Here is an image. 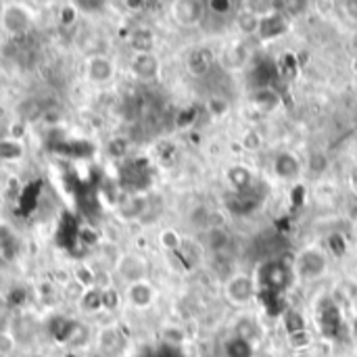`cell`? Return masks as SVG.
I'll use <instances>...</instances> for the list:
<instances>
[{"label": "cell", "instance_id": "1", "mask_svg": "<svg viewBox=\"0 0 357 357\" xmlns=\"http://www.w3.org/2000/svg\"><path fill=\"white\" fill-rule=\"evenodd\" d=\"M326 266H328V259H326L324 249H320V247H307L297 257V274L303 280L320 278L326 272Z\"/></svg>", "mask_w": 357, "mask_h": 357}, {"label": "cell", "instance_id": "2", "mask_svg": "<svg viewBox=\"0 0 357 357\" xmlns=\"http://www.w3.org/2000/svg\"><path fill=\"white\" fill-rule=\"evenodd\" d=\"M226 297L236 303V305H245L255 297V280L245 276V274H236L226 282Z\"/></svg>", "mask_w": 357, "mask_h": 357}, {"label": "cell", "instance_id": "3", "mask_svg": "<svg viewBox=\"0 0 357 357\" xmlns=\"http://www.w3.org/2000/svg\"><path fill=\"white\" fill-rule=\"evenodd\" d=\"M205 4L203 2H195V0H184V2H176L172 6V15L174 19L184 25V27H190V25H197L203 17V10Z\"/></svg>", "mask_w": 357, "mask_h": 357}, {"label": "cell", "instance_id": "4", "mask_svg": "<svg viewBox=\"0 0 357 357\" xmlns=\"http://www.w3.org/2000/svg\"><path fill=\"white\" fill-rule=\"evenodd\" d=\"M287 29H289L287 17H284L282 13H270V15L261 17L257 36H259L261 40H274V38L282 36Z\"/></svg>", "mask_w": 357, "mask_h": 357}, {"label": "cell", "instance_id": "5", "mask_svg": "<svg viewBox=\"0 0 357 357\" xmlns=\"http://www.w3.org/2000/svg\"><path fill=\"white\" fill-rule=\"evenodd\" d=\"M117 272H119L128 282L136 284V282H142V278H144V274H146V266H144V261H142L140 257L126 255V257L119 259Z\"/></svg>", "mask_w": 357, "mask_h": 357}, {"label": "cell", "instance_id": "6", "mask_svg": "<svg viewBox=\"0 0 357 357\" xmlns=\"http://www.w3.org/2000/svg\"><path fill=\"white\" fill-rule=\"evenodd\" d=\"M272 169H274L276 178H280V180H295V178L301 174V163H299V159H297L295 155H291V153H280V155L276 157Z\"/></svg>", "mask_w": 357, "mask_h": 357}, {"label": "cell", "instance_id": "7", "mask_svg": "<svg viewBox=\"0 0 357 357\" xmlns=\"http://www.w3.org/2000/svg\"><path fill=\"white\" fill-rule=\"evenodd\" d=\"M289 278V274H287V270H284V266H280V264H268L264 270H261V282L276 295L280 289H284L287 287V280Z\"/></svg>", "mask_w": 357, "mask_h": 357}, {"label": "cell", "instance_id": "8", "mask_svg": "<svg viewBox=\"0 0 357 357\" xmlns=\"http://www.w3.org/2000/svg\"><path fill=\"white\" fill-rule=\"evenodd\" d=\"M188 71L192 75H205L213 65V52L209 48H195L186 59Z\"/></svg>", "mask_w": 357, "mask_h": 357}, {"label": "cell", "instance_id": "9", "mask_svg": "<svg viewBox=\"0 0 357 357\" xmlns=\"http://www.w3.org/2000/svg\"><path fill=\"white\" fill-rule=\"evenodd\" d=\"M249 48L245 44H232L224 50L222 54V65L230 71H236V69H243L249 61Z\"/></svg>", "mask_w": 357, "mask_h": 357}, {"label": "cell", "instance_id": "10", "mask_svg": "<svg viewBox=\"0 0 357 357\" xmlns=\"http://www.w3.org/2000/svg\"><path fill=\"white\" fill-rule=\"evenodd\" d=\"M132 71L140 77V79H153L159 73V61L155 54L146 52V54H136L132 61Z\"/></svg>", "mask_w": 357, "mask_h": 357}, {"label": "cell", "instance_id": "11", "mask_svg": "<svg viewBox=\"0 0 357 357\" xmlns=\"http://www.w3.org/2000/svg\"><path fill=\"white\" fill-rule=\"evenodd\" d=\"M2 21L8 31H25L29 27V15L21 6H8L2 15Z\"/></svg>", "mask_w": 357, "mask_h": 357}, {"label": "cell", "instance_id": "12", "mask_svg": "<svg viewBox=\"0 0 357 357\" xmlns=\"http://www.w3.org/2000/svg\"><path fill=\"white\" fill-rule=\"evenodd\" d=\"M88 73L94 82H107L113 75V65L107 56H94L90 59Z\"/></svg>", "mask_w": 357, "mask_h": 357}, {"label": "cell", "instance_id": "13", "mask_svg": "<svg viewBox=\"0 0 357 357\" xmlns=\"http://www.w3.org/2000/svg\"><path fill=\"white\" fill-rule=\"evenodd\" d=\"M226 176H228L230 184H232L238 192H245V190L249 188V184H251V172H249L247 167H243V165L230 167Z\"/></svg>", "mask_w": 357, "mask_h": 357}, {"label": "cell", "instance_id": "14", "mask_svg": "<svg viewBox=\"0 0 357 357\" xmlns=\"http://www.w3.org/2000/svg\"><path fill=\"white\" fill-rule=\"evenodd\" d=\"M130 301L136 305V307H146L151 305L153 301V291L146 282H136L130 287Z\"/></svg>", "mask_w": 357, "mask_h": 357}, {"label": "cell", "instance_id": "15", "mask_svg": "<svg viewBox=\"0 0 357 357\" xmlns=\"http://www.w3.org/2000/svg\"><path fill=\"white\" fill-rule=\"evenodd\" d=\"M253 102H255V107L259 109V111H264V113H268V111H272L274 107H276V102H278V94L274 92V90H270V88H257L255 90V96H253Z\"/></svg>", "mask_w": 357, "mask_h": 357}, {"label": "cell", "instance_id": "16", "mask_svg": "<svg viewBox=\"0 0 357 357\" xmlns=\"http://www.w3.org/2000/svg\"><path fill=\"white\" fill-rule=\"evenodd\" d=\"M228 243H230V236H228L226 230H222V228H211V230L207 232V236H205V247L211 249V251H215V253L224 251Z\"/></svg>", "mask_w": 357, "mask_h": 357}, {"label": "cell", "instance_id": "17", "mask_svg": "<svg viewBox=\"0 0 357 357\" xmlns=\"http://www.w3.org/2000/svg\"><path fill=\"white\" fill-rule=\"evenodd\" d=\"M259 21H261V17L255 15L253 10H241L238 17H236V25H238V29L243 33H257Z\"/></svg>", "mask_w": 357, "mask_h": 357}, {"label": "cell", "instance_id": "18", "mask_svg": "<svg viewBox=\"0 0 357 357\" xmlns=\"http://www.w3.org/2000/svg\"><path fill=\"white\" fill-rule=\"evenodd\" d=\"M153 44H155V38H153V33H151L149 29H138V31H134V36H132V46L136 48L138 54L151 52Z\"/></svg>", "mask_w": 357, "mask_h": 357}, {"label": "cell", "instance_id": "19", "mask_svg": "<svg viewBox=\"0 0 357 357\" xmlns=\"http://www.w3.org/2000/svg\"><path fill=\"white\" fill-rule=\"evenodd\" d=\"M326 249L335 255V257H343L347 253V241L341 232H333L326 238Z\"/></svg>", "mask_w": 357, "mask_h": 357}, {"label": "cell", "instance_id": "20", "mask_svg": "<svg viewBox=\"0 0 357 357\" xmlns=\"http://www.w3.org/2000/svg\"><path fill=\"white\" fill-rule=\"evenodd\" d=\"M98 345L102 351H115L119 347V335L115 328H105L98 335Z\"/></svg>", "mask_w": 357, "mask_h": 357}, {"label": "cell", "instance_id": "21", "mask_svg": "<svg viewBox=\"0 0 357 357\" xmlns=\"http://www.w3.org/2000/svg\"><path fill=\"white\" fill-rule=\"evenodd\" d=\"M21 157L19 140H0V161H15Z\"/></svg>", "mask_w": 357, "mask_h": 357}, {"label": "cell", "instance_id": "22", "mask_svg": "<svg viewBox=\"0 0 357 357\" xmlns=\"http://www.w3.org/2000/svg\"><path fill=\"white\" fill-rule=\"evenodd\" d=\"M241 144H243V149H247V151H259L261 144H264V138H261V134H259L257 130H247V132L241 136Z\"/></svg>", "mask_w": 357, "mask_h": 357}, {"label": "cell", "instance_id": "23", "mask_svg": "<svg viewBox=\"0 0 357 357\" xmlns=\"http://www.w3.org/2000/svg\"><path fill=\"white\" fill-rule=\"evenodd\" d=\"M284 322H287V331H289V335H295V333L305 331V320H303V316H301V314H297V312H289V314H287V318H284Z\"/></svg>", "mask_w": 357, "mask_h": 357}, {"label": "cell", "instance_id": "24", "mask_svg": "<svg viewBox=\"0 0 357 357\" xmlns=\"http://www.w3.org/2000/svg\"><path fill=\"white\" fill-rule=\"evenodd\" d=\"M82 305L88 312H96L98 307H102V293L100 291H90L82 297Z\"/></svg>", "mask_w": 357, "mask_h": 357}, {"label": "cell", "instance_id": "25", "mask_svg": "<svg viewBox=\"0 0 357 357\" xmlns=\"http://www.w3.org/2000/svg\"><path fill=\"white\" fill-rule=\"evenodd\" d=\"M159 241H161V245H163L165 249H169V251H174V249H178V247L182 245L180 234H178L176 230H163L161 236H159Z\"/></svg>", "mask_w": 357, "mask_h": 357}, {"label": "cell", "instance_id": "26", "mask_svg": "<svg viewBox=\"0 0 357 357\" xmlns=\"http://www.w3.org/2000/svg\"><path fill=\"white\" fill-rule=\"evenodd\" d=\"M207 107H209V111H211L215 117L226 115V113H228V109H230V107H228V100H224L222 96H213V98L209 100V105H207Z\"/></svg>", "mask_w": 357, "mask_h": 357}, {"label": "cell", "instance_id": "27", "mask_svg": "<svg viewBox=\"0 0 357 357\" xmlns=\"http://www.w3.org/2000/svg\"><path fill=\"white\" fill-rule=\"evenodd\" d=\"M13 349H15V339H13L8 333L0 331V356L2 357L13 356Z\"/></svg>", "mask_w": 357, "mask_h": 357}, {"label": "cell", "instance_id": "28", "mask_svg": "<svg viewBox=\"0 0 357 357\" xmlns=\"http://www.w3.org/2000/svg\"><path fill=\"white\" fill-rule=\"evenodd\" d=\"M289 341H291V345H293V347H297V349L307 347V345L312 343V339H310V333H307V331H301V333L289 335Z\"/></svg>", "mask_w": 357, "mask_h": 357}, {"label": "cell", "instance_id": "29", "mask_svg": "<svg viewBox=\"0 0 357 357\" xmlns=\"http://www.w3.org/2000/svg\"><path fill=\"white\" fill-rule=\"evenodd\" d=\"M207 6H209V8H215V13H218V15H226L234 4H232V2H228V0H224V2H218V0H215V2H207Z\"/></svg>", "mask_w": 357, "mask_h": 357}, {"label": "cell", "instance_id": "30", "mask_svg": "<svg viewBox=\"0 0 357 357\" xmlns=\"http://www.w3.org/2000/svg\"><path fill=\"white\" fill-rule=\"evenodd\" d=\"M102 305L105 307H115L117 305V295L113 291H105L102 293Z\"/></svg>", "mask_w": 357, "mask_h": 357}, {"label": "cell", "instance_id": "31", "mask_svg": "<svg viewBox=\"0 0 357 357\" xmlns=\"http://www.w3.org/2000/svg\"><path fill=\"white\" fill-rule=\"evenodd\" d=\"M343 6L347 8V15H349V17L357 19V2H345Z\"/></svg>", "mask_w": 357, "mask_h": 357}, {"label": "cell", "instance_id": "32", "mask_svg": "<svg viewBox=\"0 0 357 357\" xmlns=\"http://www.w3.org/2000/svg\"><path fill=\"white\" fill-rule=\"evenodd\" d=\"M10 134H13V136H21V134H23V126H13Z\"/></svg>", "mask_w": 357, "mask_h": 357}, {"label": "cell", "instance_id": "33", "mask_svg": "<svg viewBox=\"0 0 357 357\" xmlns=\"http://www.w3.org/2000/svg\"><path fill=\"white\" fill-rule=\"evenodd\" d=\"M351 184H354V190H356V195H357V172L354 174V178H351Z\"/></svg>", "mask_w": 357, "mask_h": 357}, {"label": "cell", "instance_id": "34", "mask_svg": "<svg viewBox=\"0 0 357 357\" xmlns=\"http://www.w3.org/2000/svg\"><path fill=\"white\" fill-rule=\"evenodd\" d=\"M351 69L357 73V56H354V61H351Z\"/></svg>", "mask_w": 357, "mask_h": 357}, {"label": "cell", "instance_id": "35", "mask_svg": "<svg viewBox=\"0 0 357 357\" xmlns=\"http://www.w3.org/2000/svg\"><path fill=\"white\" fill-rule=\"evenodd\" d=\"M29 357H46V356H42V354H31Z\"/></svg>", "mask_w": 357, "mask_h": 357}]
</instances>
